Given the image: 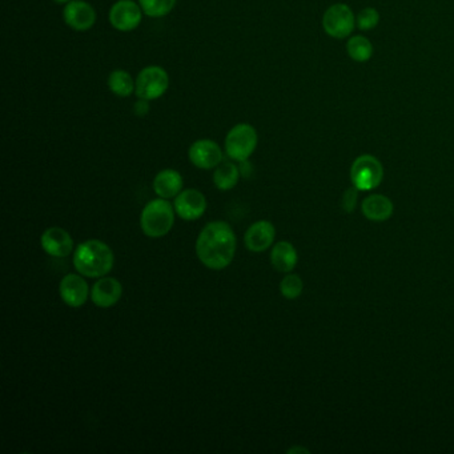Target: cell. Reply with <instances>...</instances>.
<instances>
[{"mask_svg":"<svg viewBox=\"0 0 454 454\" xmlns=\"http://www.w3.org/2000/svg\"><path fill=\"white\" fill-rule=\"evenodd\" d=\"M236 252V236L224 221L206 224L196 241V255L206 268L220 270L227 268Z\"/></svg>","mask_w":454,"mask_h":454,"instance_id":"6da1fadb","label":"cell"},{"mask_svg":"<svg viewBox=\"0 0 454 454\" xmlns=\"http://www.w3.org/2000/svg\"><path fill=\"white\" fill-rule=\"evenodd\" d=\"M112 249L100 240H88L75 249L73 265L85 278H104L114 268Z\"/></svg>","mask_w":454,"mask_h":454,"instance_id":"7a4b0ae2","label":"cell"},{"mask_svg":"<svg viewBox=\"0 0 454 454\" xmlns=\"http://www.w3.org/2000/svg\"><path fill=\"white\" fill-rule=\"evenodd\" d=\"M174 211L175 206H171L167 199L160 197L149 201L140 216V226L144 235L154 238L168 235L175 223Z\"/></svg>","mask_w":454,"mask_h":454,"instance_id":"3957f363","label":"cell"},{"mask_svg":"<svg viewBox=\"0 0 454 454\" xmlns=\"http://www.w3.org/2000/svg\"><path fill=\"white\" fill-rule=\"evenodd\" d=\"M258 134L253 125L240 123L231 128L226 137V152L235 162H246L258 147Z\"/></svg>","mask_w":454,"mask_h":454,"instance_id":"277c9868","label":"cell"},{"mask_svg":"<svg viewBox=\"0 0 454 454\" xmlns=\"http://www.w3.org/2000/svg\"><path fill=\"white\" fill-rule=\"evenodd\" d=\"M169 87V76L160 65H148L143 68L134 82V93L139 99L156 100L162 97Z\"/></svg>","mask_w":454,"mask_h":454,"instance_id":"5b68a950","label":"cell"},{"mask_svg":"<svg viewBox=\"0 0 454 454\" xmlns=\"http://www.w3.org/2000/svg\"><path fill=\"white\" fill-rule=\"evenodd\" d=\"M384 168L379 159L371 155L359 156L351 168L353 186L359 191H371L381 184Z\"/></svg>","mask_w":454,"mask_h":454,"instance_id":"8992f818","label":"cell"},{"mask_svg":"<svg viewBox=\"0 0 454 454\" xmlns=\"http://www.w3.org/2000/svg\"><path fill=\"white\" fill-rule=\"evenodd\" d=\"M356 27V16L349 6L337 3L330 6L322 16V28L334 39H345Z\"/></svg>","mask_w":454,"mask_h":454,"instance_id":"52a82bcc","label":"cell"},{"mask_svg":"<svg viewBox=\"0 0 454 454\" xmlns=\"http://www.w3.org/2000/svg\"><path fill=\"white\" fill-rule=\"evenodd\" d=\"M143 10L134 0H117L110 10V21L117 31H134L139 27Z\"/></svg>","mask_w":454,"mask_h":454,"instance_id":"ba28073f","label":"cell"},{"mask_svg":"<svg viewBox=\"0 0 454 454\" xmlns=\"http://www.w3.org/2000/svg\"><path fill=\"white\" fill-rule=\"evenodd\" d=\"M96 11L84 0H71L64 6L63 19L75 31H87L96 23Z\"/></svg>","mask_w":454,"mask_h":454,"instance_id":"9c48e42d","label":"cell"},{"mask_svg":"<svg viewBox=\"0 0 454 454\" xmlns=\"http://www.w3.org/2000/svg\"><path fill=\"white\" fill-rule=\"evenodd\" d=\"M188 157L192 164L200 169H212L223 163V149L216 142L209 139L196 140L189 147Z\"/></svg>","mask_w":454,"mask_h":454,"instance_id":"30bf717a","label":"cell"},{"mask_svg":"<svg viewBox=\"0 0 454 454\" xmlns=\"http://www.w3.org/2000/svg\"><path fill=\"white\" fill-rule=\"evenodd\" d=\"M176 213L186 221L197 220L203 216L206 209V199L197 189L181 191L175 199Z\"/></svg>","mask_w":454,"mask_h":454,"instance_id":"8fae6325","label":"cell"},{"mask_svg":"<svg viewBox=\"0 0 454 454\" xmlns=\"http://www.w3.org/2000/svg\"><path fill=\"white\" fill-rule=\"evenodd\" d=\"M41 248L52 258H65L73 249V238L70 233L59 227L48 228L41 238Z\"/></svg>","mask_w":454,"mask_h":454,"instance_id":"7c38bea8","label":"cell"},{"mask_svg":"<svg viewBox=\"0 0 454 454\" xmlns=\"http://www.w3.org/2000/svg\"><path fill=\"white\" fill-rule=\"evenodd\" d=\"M60 297L71 308H80L88 299V284L79 275H67L60 281Z\"/></svg>","mask_w":454,"mask_h":454,"instance_id":"4fadbf2b","label":"cell"},{"mask_svg":"<svg viewBox=\"0 0 454 454\" xmlns=\"http://www.w3.org/2000/svg\"><path fill=\"white\" fill-rule=\"evenodd\" d=\"M123 295L120 281L115 278H100L93 284L91 299L99 308H111Z\"/></svg>","mask_w":454,"mask_h":454,"instance_id":"5bb4252c","label":"cell"},{"mask_svg":"<svg viewBox=\"0 0 454 454\" xmlns=\"http://www.w3.org/2000/svg\"><path fill=\"white\" fill-rule=\"evenodd\" d=\"M276 229L272 223L267 220H260L248 228L247 233L244 236V243L250 252H264L267 250L272 243L275 241Z\"/></svg>","mask_w":454,"mask_h":454,"instance_id":"9a60e30c","label":"cell"},{"mask_svg":"<svg viewBox=\"0 0 454 454\" xmlns=\"http://www.w3.org/2000/svg\"><path fill=\"white\" fill-rule=\"evenodd\" d=\"M393 203L384 195H371L365 197L361 204L364 216L374 223L386 221L393 215Z\"/></svg>","mask_w":454,"mask_h":454,"instance_id":"2e32d148","label":"cell"},{"mask_svg":"<svg viewBox=\"0 0 454 454\" xmlns=\"http://www.w3.org/2000/svg\"><path fill=\"white\" fill-rule=\"evenodd\" d=\"M183 188V176L175 169H164L156 175L154 180L155 194L162 199L176 197Z\"/></svg>","mask_w":454,"mask_h":454,"instance_id":"e0dca14e","label":"cell"},{"mask_svg":"<svg viewBox=\"0 0 454 454\" xmlns=\"http://www.w3.org/2000/svg\"><path fill=\"white\" fill-rule=\"evenodd\" d=\"M297 250L288 241H279L270 252L273 268L281 273H289L297 265Z\"/></svg>","mask_w":454,"mask_h":454,"instance_id":"ac0fdd59","label":"cell"},{"mask_svg":"<svg viewBox=\"0 0 454 454\" xmlns=\"http://www.w3.org/2000/svg\"><path fill=\"white\" fill-rule=\"evenodd\" d=\"M240 168L231 162H223L218 164L213 174V183L220 191H229L236 186L240 179Z\"/></svg>","mask_w":454,"mask_h":454,"instance_id":"d6986e66","label":"cell"},{"mask_svg":"<svg viewBox=\"0 0 454 454\" xmlns=\"http://www.w3.org/2000/svg\"><path fill=\"white\" fill-rule=\"evenodd\" d=\"M108 87L111 93L119 97H127L134 93V82L131 75L124 70H116L108 76Z\"/></svg>","mask_w":454,"mask_h":454,"instance_id":"ffe728a7","label":"cell"},{"mask_svg":"<svg viewBox=\"0 0 454 454\" xmlns=\"http://www.w3.org/2000/svg\"><path fill=\"white\" fill-rule=\"evenodd\" d=\"M347 51L354 62H366L373 55V46L365 36H353L347 44Z\"/></svg>","mask_w":454,"mask_h":454,"instance_id":"44dd1931","label":"cell"},{"mask_svg":"<svg viewBox=\"0 0 454 454\" xmlns=\"http://www.w3.org/2000/svg\"><path fill=\"white\" fill-rule=\"evenodd\" d=\"M177 0H139V4L147 16L163 18L174 10Z\"/></svg>","mask_w":454,"mask_h":454,"instance_id":"7402d4cb","label":"cell"},{"mask_svg":"<svg viewBox=\"0 0 454 454\" xmlns=\"http://www.w3.org/2000/svg\"><path fill=\"white\" fill-rule=\"evenodd\" d=\"M302 289H304L302 280L300 279V276L293 275V273L287 275L280 283V292L285 299H297L302 293Z\"/></svg>","mask_w":454,"mask_h":454,"instance_id":"603a6c76","label":"cell"},{"mask_svg":"<svg viewBox=\"0 0 454 454\" xmlns=\"http://www.w3.org/2000/svg\"><path fill=\"white\" fill-rule=\"evenodd\" d=\"M379 21H380V15H379L377 10L368 7V9L360 11V14L357 15L356 26L362 31H369V30H373L374 27H377Z\"/></svg>","mask_w":454,"mask_h":454,"instance_id":"cb8c5ba5","label":"cell"},{"mask_svg":"<svg viewBox=\"0 0 454 454\" xmlns=\"http://www.w3.org/2000/svg\"><path fill=\"white\" fill-rule=\"evenodd\" d=\"M357 191L359 189L354 188V186L345 191V194L342 196V201H341V206H342L344 212L352 213L354 211L356 204H357Z\"/></svg>","mask_w":454,"mask_h":454,"instance_id":"d4e9b609","label":"cell"},{"mask_svg":"<svg viewBox=\"0 0 454 454\" xmlns=\"http://www.w3.org/2000/svg\"><path fill=\"white\" fill-rule=\"evenodd\" d=\"M148 112V100L139 99V102L134 104V114L137 116H144Z\"/></svg>","mask_w":454,"mask_h":454,"instance_id":"484cf974","label":"cell"},{"mask_svg":"<svg viewBox=\"0 0 454 454\" xmlns=\"http://www.w3.org/2000/svg\"><path fill=\"white\" fill-rule=\"evenodd\" d=\"M288 453H310V450L305 448H292L289 449Z\"/></svg>","mask_w":454,"mask_h":454,"instance_id":"4316f807","label":"cell"},{"mask_svg":"<svg viewBox=\"0 0 454 454\" xmlns=\"http://www.w3.org/2000/svg\"><path fill=\"white\" fill-rule=\"evenodd\" d=\"M53 1L58 3V4H64V6H65V4H68L71 0H53Z\"/></svg>","mask_w":454,"mask_h":454,"instance_id":"83f0119b","label":"cell"}]
</instances>
